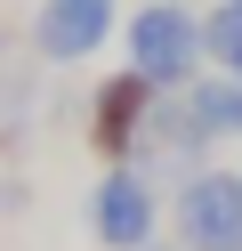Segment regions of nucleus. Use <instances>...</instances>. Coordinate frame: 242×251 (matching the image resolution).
<instances>
[{"label":"nucleus","mask_w":242,"mask_h":251,"mask_svg":"<svg viewBox=\"0 0 242 251\" xmlns=\"http://www.w3.org/2000/svg\"><path fill=\"white\" fill-rule=\"evenodd\" d=\"M177 243L186 251H242V170H186Z\"/></svg>","instance_id":"f03ea898"},{"label":"nucleus","mask_w":242,"mask_h":251,"mask_svg":"<svg viewBox=\"0 0 242 251\" xmlns=\"http://www.w3.org/2000/svg\"><path fill=\"white\" fill-rule=\"evenodd\" d=\"M121 25H129L121 0H41V8H32V57H48V65H89Z\"/></svg>","instance_id":"7ed1b4c3"},{"label":"nucleus","mask_w":242,"mask_h":251,"mask_svg":"<svg viewBox=\"0 0 242 251\" xmlns=\"http://www.w3.org/2000/svg\"><path fill=\"white\" fill-rule=\"evenodd\" d=\"M145 251H154V243H145Z\"/></svg>","instance_id":"6e6552de"},{"label":"nucleus","mask_w":242,"mask_h":251,"mask_svg":"<svg viewBox=\"0 0 242 251\" xmlns=\"http://www.w3.org/2000/svg\"><path fill=\"white\" fill-rule=\"evenodd\" d=\"M202 33H210V65L242 73V0H218V8L202 17Z\"/></svg>","instance_id":"0eeeda50"},{"label":"nucleus","mask_w":242,"mask_h":251,"mask_svg":"<svg viewBox=\"0 0 242 251\" xmlns=\"http://www.w3.org/2000/svg\"><path fill=\"white\" fill-rule=\"evenodd\" d=\"M177 98H186L194 130H202L210 146H218V138H242V73H218V65H210V73H194Z\"/></svg>","instance_id":"423d86ee"},{"label":"nucleus","mask_w":242,"mask_h":251,"mask_svg":"<svg viewBox=\"0 0 242 251\" xmlns=\"http://www.w3.org/2000/svg\"><path fill=\"white\" fill-rule=\"evenodd\" d=\"M121 49H129V73H145L154 89H186L194 73L210 65V33H202V17H194L186 0H145V8H129Z\"/></svg>","instance_id":"f257e3e1"},{"label":"nucleus","mask_w":242,"mask_h":251,"mask_svg":"<svg viewBox=\"0 0 242 251\" xmlns=\"http://www.w3.org/2000/svg\"><path fill=\"white\" fill-rule=\"evenodd\" d=\"M89 227H97L105 251H145L154 243V178L129 170V162H113L97 178V195H89Z\"/></svg>","instance_id":"20e7f679"},{"label":"nucleus","mask_w":242,"mask_h":251,"mask_svg":"<svg viewBox=\"0 0 242 251\" xmlns=\"http://www.w3.org/2000/svg\"><path fill=\"white\" fill-rule=\"evenodd\" d=\"M154 105H161V89L145 81V73H113V81L97 89V122H89V138H97L105 154L145 146V130H154Z\"/></svg>","instance_id":"39448f33"}]
</instances>
